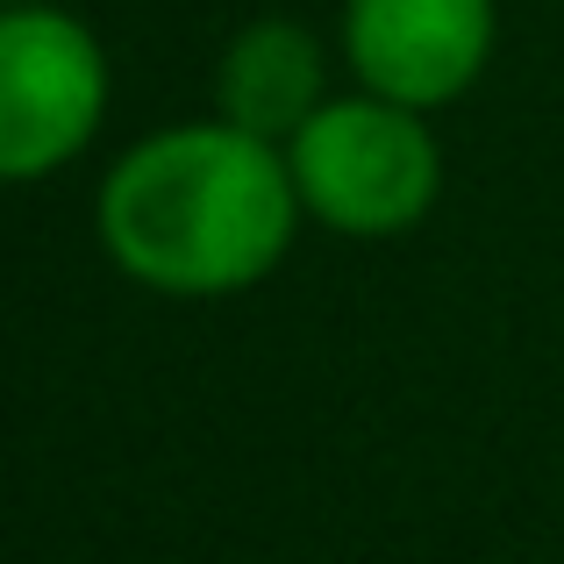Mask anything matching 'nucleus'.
<instances>
[{
    "label": "nucleus",
    "instance_id": "7ed1b4c3",
    "mask_svg": "<svg viewBox=\"0 0 564 564\" xmlns=\"http://www.w3.org/2000/svg\"><path fill=\"white\" fill-rule=\"evenodd\" d=\"M108 51L65 8H0V186H36L100 137Z\"/></svg>",
    "mask_w": 564,
    "mask_h": 564
},
{
    "label": "nucleus",
    "instance_id": "423d86ee",
    "mask_svg": "<svg viewBox=\"0 0 564 564\" xmlns=\"http://www.w3.org/2000/svg\"><path fill=\"white\" fill-rule=\"evenodd\" d=\"M0 8H22V0H0Z\"/></svg>",
    "mask_w": 564,
    "mask_h": 564
},
{
    "label": "nucleus",
    "instance_id": "f03ea898",
    "mask_svg": "<svg viewBox=\"0 0 564 564\" xmlns=\"http://www.w3.org/2000/svg\"><path fill=\"white\" fill-rule=\"evenodd\" d=\"M301 207L336 236H400L436 207L443 151L429 137L422 108H400L386 94L322 100L315 122L286 143Z\"/></svg>",
    "mask_w": 564,
    "mask_h": 564
},
{
    "label": "nucleus",
    "instance_id": "f257e3e1",
    "mask_svg": "<svg viewBox=\"0 0 564 564\" xmlns=\"http://www.w3.org/2000/svg\"><path fill=\"white\" fill-rule=\"evenodd\" d=\"M301 186L279 143L236 122H180L122 151L100 180L94 229L122 279L172 301H221L243 293L286 258Z\"/></svg>",
    "mask_w": 564,
    "mask_h": 564
},
{
    "label": "nucleus",
    "instance_id": "20e7f679",
    "mask_svg": "<svg viewBox=\"0 0 564 564\" xmlns=\"http://www.w3.org/2000/svg\"><path fill=\"white\" fill-rule=\"evenodd\" d=\"M344 51L365 94L443 108L494 57V0H344Z\"/></svg>",
    "mask_w": 564,
    "mask_h": 564
},
{
    "label": "nucleus",
    "instance_id": "39448f33",
    "mask_svg": "<svg viewBox=\"0 0 564 564\" xmlns=\"http://www.w3.org/2000/svg\"><path fill=\"white\" fill-rule=\"evenodd\" d=\"M329 100V57L301 22H250L215 57V108L221 122L286 151L315 108Z\"/></svg>",
    "mask_w": 564,
    "mask_h": 564
}]
</instances>
